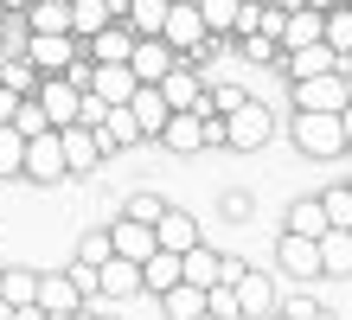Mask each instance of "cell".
<instances>
[{"label":"cell","mask_w":352,"mask_h":320,"mask_svg":"<svg viewBox=\"0 0 352 320\" xmlns=\"http://www.w3.org/2000/svg\"><path fill=\"white\" fill-rule=\"evenodd\" d=\"M295 147H301L307 160H340V154H346L340 116H327V109H295Z\"/></svg>","instance_id":"1"},{"label":"cell","mask_w":352,"mask_h":320,"mask_svg":"<svg viewBox=\"0 0 352 320\" xmlns=\"http://www.w3.org/2000/svg\"><path fill=\"white\" fill-rule=\"evenodd\" d=\"M77 58H84V39H71V32H26V64H32L38 77L71 71Z\"/></svg>","instance_id":"2"},{"label":"cell","mask_w":352,"mask_h":320,"mask_svg":"<svg viewBox=\"0 0 352 320\" xmlns=\"http://www.w3.org/2000/svg\"><path fill=\"white\" fill-rule=\"evenodd\" d=\"M276 135V122H269V109L256 96H243L231 116H224V147H237V154H256V147Z\"/></svg>","instance_id":"3"},{"label":"cell","mask_w":352,"mask_h":320,"mask_svg":"<svg viewBox=\"0 0 352 320\" xmlns=\"http://www.w3.org/2000/svg\"><path fill=\"white\" fill-rule=\"evenodd\" d=\"M19 173H26V180H38V186L71 180L65 147H58V128H45V135H26V160H19Z\"/></svg>","instance_id":"4"},{"label":"cell","mask_w":352,"mask_h":320,"mask_svg":"<svg viewBox=\"0 0 352 320\" xmlns=\"http://www.w3.org/2000/svg\"><path fill=\"white\" fill-rule=\"evenodd\" d=\"M160 39H167V45L186 58V52H199L205 45V39H212V32H205V19H199V7H192V0H167V19H160Z\"/></svg>","instance_id":"5"},{"label":"cell","mask_w":352,"mask_h":320,"mask_svg":"<svg viewBox=\"0 0 352 320\" xmlns=\"http://www.w3.org/2000/svg\"><path fill=\"white\" fill-rule=\"evenodd\" d=\"M32 103L45 109V122H52V128H71V122H77V103H84V90H77L71 77H38Z\"/></svg>","instance_id":"6"},{"label":"cell","mask_w":352,"mask_h":320,"mask_svg":"<svg viewBox=\"0 0 352 320\" xmlns=\"http://www.w3.org/2000/svg\"><path fill=\"white\" fill-rule=\"evenodd\" d=\"M295 109H327V116H340V109H346V77H340V71L301 77V83H295Z\"/></svg>","instance_id":"7"},{"label":"cell","mask_w":352,"mask_h":320,"mask_svg":"<svg viewBox=\"0 0 352 320\" xmlns=\"http://www.w3.org/2000/svg\"><path fill=\"white\" fill-rule=\"evenodd\" d=\"M179 64V52L167 45V39H135L129 45V71H135V83H160Z\"/></svg>","instance_id":"8"},{"label":"cell","mask_w":352,"mask_h":320,"mask_svg":"<svg viewBox=\"0 0 352 320\" xmlns=\"http://www.w3.org/2000/svg\"><path fill=\"white\" fill-rule=\"evenodd\" d=\"M58 147H65V167H71V173H96V160H109V154H102V141H96V128H84V122L58 128Z\"/></svg>","instance_id":"9"},{"label":"cell","mask_w":352,"mask_h":320,"mask_svg":"<svg viewBox=\"0 0 352 320\" xmlns=\"http://www.w3.org/2000/svg\"><path fill=\"white\" fill-rule=\"evenodd\" d=\"M231 288H237V308H243V320L276 314V282H269L263 269H237V275H231Z\"/></svg>","instance_id":"10"},{"label":"cell","mask_w":352,"mask_h":320,"mask_svg":"<svg viewBox=\"0 0 352 320\" xmlns=\"http://www.w3.org/2000/svg\"><path fill=\"white\" fill-rule=\"evenodd\" d=\"M109 250L129 256V263H148V256L160 250V244H154V224H141V218H129V211H122V218L109 224Z\"/></svg>","instance_id":"11"},{"label":"cell","mask_w":352,"mask_h":320,"mask_svg":"<svg viewBox=\"0 0 352 320\" xmlns=\"http://www.w3.org/2000/svg\"><path fill=\"white\" fill-rule=\"evenodd\" d=\"M154 141H167L173 154H199V147H205V109H173Z\"/></svg>","instance_id":"12"},{"label":"cell","mask_w":352,"mask_h":320,"mask_svg":"<svg viewBox=\"0 0 352 320\" xmlns=\"http://www.w3.org/2000/svg\"><path fill=\"white\" fill-rule=\"evenodd\" d=\"M32 301L45 308V314H77V308H84V288L71 282V269H58V275H38Z\"/></svg>","instance_id":"13"},{"label":"cell","mask_w":352,"mask_h":320,"mask_svg":"<svg viewBox=\"0 0 352 320\" xmlns=\"http://www.w3.org/2000/svg\"><path fill=\"white\" fill-rule=\"evenodd\" d=\"M96 295H109V301L141 295V263H129V256H102V263H96Z\"/></svg>","instance_id":"14"},{"label":"cell","mask_w":352,"mask_h":320,"mask_svg":"<svg viewBox=\"0 0 352 320\" xmlns=\"http://www.w3.org/2000/svg\"><path fill=\"white\" fill-rule=\"evenodd\" d=\"M154 90L167 96V109H205V83H199V71H186V58L154 83Z\"/></svg>","instance_id":"15"},{"label":"cell","mask_w":352,"mask_h":320,"mask_svg":"<svg viewBox=\"0 0 352 320\" xmlns=\"http://www.w3.org/2000/svg\"><path fill=\"white\" fill-rule=\"evenodd\" d=\"M84 90L96 103H129L135 96V71H129V64H90V83H84Z\"/></svg>","instance_id":"16"},{"label":"cell","mask_w":352,"mask_h":320,"mask_svg":"<svg viewBox=\"0 0 352 320\" xmlns=\"http://www.w3.org/2000/svg\"><path fill=\"white\" fill-rule=\"evenodd\" d=\"M129 116H135V128H141V141L148 135H160V128H167V96L154 90V83H135V96H129Z\"/></svg>","instance_id":"17"},{"label":"cell","mask_w":352,"mask_h":320,"mask_svg":"<svg viewBox=\"0 0 352 320\" xmlns=\"http://www.w3.org/2000/svg\"><path fill=\"white\" fill-rule=\"evenodd\" d=\"M276 256H282V269L295 275V282H314V275H320V250H314V237H295V231H282Z\"/></svg>","instance_id":"18"},{"label":"cell","mask_w":352,"mask_h":320,"mask_svg":"<svg viewBox=\"0 0 352 320\" xmlns=\"http://www.w3.org/2000/svg\"><path fill=\"white\" fill-rule=\"evenodd\" d=\"M96 141H102V154H116V147H135V141H141V128H135V116H129V103H109V109H102Z\"/></svg>","instance_id":"19"},{"label":"cell","mask_w":352,"mask_h":320,"mask_svg":"<svg viewBox=\"0 0 352 320\" xmlns=\"http://www.w3.org/2000/svg\"><path fill=\"white\" fill-rule=\"evenodd\" d=\"M154 244H160V250H192V244H199V218L167 205V211L154 218Z\"/></svg>","instance_id":"20"},{"label":"cell","mask_w":352,"mask_h":320,"mask_svg":"<svg viewBox=\"0 0 352 320\" xmlns=\"http://www.w3.org/2000/svg\"><path fill=\"white\" fill-rule=\"evenodd\" d=\"M288 58V77H320V71H340V52L327 45V39H314V45H295V52H282Z\"/></svg>","instance_id":"21"},{"label":"cell","mask_w":352,"mask_h":320,"mask_svg":"<svg viewBox=\"0 0 352 320\" xmlns=\"http://www.w3.org/2000/svg\"><path fill=\"white\" fill-rule=\"evenodd\" d=\"M314 250H320V275H352V231L327 224L314 237Z\"/></svg>","instance_id":"22"},{"label":"cell","mask_w":352,"mask_h":320,"mask_svg":"<svg viewBox=\"0 0 352 320\" xmlns=\"http://www.w3.org/2000/svg\"><path fill=\"white\" fill-rule=\"evenodd\" d=\"M218 275H224V256H218V250H205V244L179 250V282H192V288H212Z\"/></svg>","instance_id":"23"},{"label":"cell","mask_w":352,"mask_h":320,"mask_svg":"<svg viewBox=\"0 0 352 320\" xmlns=\"http://www.w3.org/2000/svg\"><path fill=\"white\" fill-rule=\"evenodd\" d=\"M84 45H90V64H129V45H135V32L109 19V26H102V32H90Z\"/></svg>","instance_id":"24"},{"label":"cell","mask_w":352,"mask_h":320,"mask_svg":"<svg viewBox=\"0 0 352 320\" xmlns=\"http://www.w3.org/2000/svg\"><path fill=\"white\" fill-rule=\"evenodd\" d=\"M160 314H167V320H199L205 314V288H192V282L160 288Z\"/></svg>","instance_id":"25"},{"label":"cell","mask_w":352,"mask_h":320,"mask_svg":"<svg viewBox=\"0 0 352 320\" xmlns=\"http://www.w3.org/2000/svg\"><path fill=\"white\" fill-rule=\"evenodd\" d=\"M26 26L32 32H71V0H32V7H26Z\"/></svg>","instance_id":"26"},{"label":"cell","mask_w":352,"mask_h":320,"mask_svg":"<svg viewBox=\"0 0 352 320\" xmlns=\"http://www.w3.org/2000/svg\"><path fill=\"white\" fill-rule=\"evenodd\" d=\"M173 282H179V250H154L148 263H141V288L160 295V288H173Z\"/></svg>","instance_id":"27"},{"label":"cell","mask_w":352,"mask_h":320,"mask_svg":"<svg viewBox=\"0 0 352 320\" xmlns=\"http://www.w3.org/2000/svg\"><path fill=\"white\" fill-rule=\"evenodd\" d=\"M109 26V0H71V39H90Z\"/></svg>","instance_id":"28"},{"label":"cell","mask_w":352,"mask_h":320,"mask_svg":"<svg viewBox=\"0 0 352 320\" xmlns=\"http://www.w3.org/2000/svg\"><path fill=\"white\" fill-rule=\"evenodd\" d=\"M282 231H295V237H320V231H327L320 199H295V205H288V224H282Z\"/></svg>","instance_id":"29"},{"label":"cell","mask_w":352,"mask_h":320,"mask_svg":"<svg viewBox=\"0 0 352 320\" xmlns=\"http://www.w3.org/2000/svg\"><path fill=\"white\" fill-rule=\"evenodd\" d=\"M160 19H167V0H129V32L135 39H160Z\"/></svg>","instance_id":"30"},{"label":"cell","mask_w":352,"mask_h":320,"mask_svg":"<svg viewBox=\"0 0 352 320\" xmlns=\"http://www.w3.org/2000/svg\"><path fill=\"white\" fill-rule=\"evenodd\" d=\"M320 39H327L333 52H352V7H346V0L320 13Z\"/></svg>","instance_id":"31"},{"label":"cell","mask_w":352,"mask_h":320,"mask_svg":"<svg viewBox=\"0 0 352 320\" xmlns=\"http://www.w3.org/2000/svg\"><path fill=\"white\" fill-rule=\"evenodd\" d=\"M19 160H26V135L13 122H0V180H19Z\"/></svg>","instance_id":"32"},{"label":"cell","mask_w":352,"mask_h":320,"mask_svg":"<svg viewBox=\"0 0 352 320\" xmlns=\"http://www.w3.org/2000/svg\"><path fill=\"white\" fill-rule=\"evenodd\" d=\"M32 288H38V269H7L0 275V301H13V308H26Z\"/></svg>","instance_id":"33"},{"label":"cell","mask_w":352,"mask_h":320,"mask_svg":"<svg viewBox=\"0 0 352 320\" xmlns=\"http://www.w3.org/2000/svg\"><path fill=\"white\" fill-rule=\"evenodd\" d=\"M0 83H7L13 96H32L38 90V71H32L26 58H0Z\"/></svg>","instance_id":"34"},{"label":"cell","mask_w":352,"mask_h":320,"mask_svg":"<svg viewBox=\"0 0 352 320\" xmlns=\"http://www.w3.org/2000/svg\"><path fill=\"white\" fill-rule=\"evenodd\" d=\"M320 211H327V224L352 231V186H327V192H320Z\"/></svg>","instance_id":"35"},{"label":"cell","mask_w":352,"mask_h":320,"mask_svg":"<svg viewBox=\"0 0 352 320\" xmlns=\"http://www.w3.org/2000/svg\"><path fill=\"white\" fill-rule=\"evenodd\" d=\"M205 314H218V320H243L237 288H231V282H212V288H205Z\"/></svg>","instance_id":"36"},{"label":"cell","mask_w":352,"mask_h":320,"mask_svg":"<svg viewBox=\"0 0 352 320\" xmlns=\"http://www.w3.org/2000/svg\"><path fill=\"white\" fill-rule=\"evenodd\" d=\"M13 128H19V135H45L52 122H45V109H38L32 96H19V109H13Z\"/></svg>","instance_id":"37"},{"label":"cell","mask_w":352,"mask_h":320,"mask_svg":"<svg viewBox=\"0 0 352 320\" xmlns=\"http://www.w3.org/2000/svg\"><path fill=\"white\" fill-rule=\"evenodd\" d=\"M102 256H116V250H109V231H84V237H77V263H90V269H96Z\"/></svg>","instance_id":"38"},{"label":"cell","mask_w":352,"mask_h":320,"mask_svg":"<svg viewBox=\"0 0 352 320\" xmlns=\"http://www.w3.org/2000/svg\"><path fill=\"white\" fill-rule=\"evenodd\" d=\"M237 103H243V90H237V83H218V90H205V116H231Z\"/></svg>","instance_id":"39"},{"label":"cell","mask_w":352,"mask_h":320,"mask_svg":"<svg viewBox=\"0 0 352 320\" xmlns=\"http://www.w3.org/2000/svg\"><path fill=\"white\" fill-rule=\"evenodd\" d=\"M160 211H167V199H160V192H135V199H129V218H141V224H154Z\"/></svg>","instance_id":"40"},{"label":"cell","mask_w":352,"mask_h":320,"mask_svg":"<svg viewBox=\"0 0 352 320\" xmlns=\"http://www.w3.org/2000/svg\"><path fill=\"white\" fill-rule=\"evenodd\" d=\"M243 58H256V64H269V58H282V45L269 32H243Z\"/></svg>","instance_id":"41"},{"label":"cell","mask_w":352,"mask_h":320,"mask_svg":"<svg viewBox=\"0 0 352 320\" xmlns=\"http://www.w3.org/2000/svg\"><path fill=\"white\" fill-rule=\"evenodd\" d=\"M320 301H314V295H288V301H276V314H288V320H307V314H314Z\"/></svg>","instance_id":"42"},{"label":"cell","mask_w":352,"mask_h":320,"mask_svg":"<svg viewBox=\"0 0 352 320\" xmlns=\"http://www.w3.org/2000/svg\"><path fill=\"white\" fill-rule=\"evenodd\" d=\"M13 109H19V96L7 90V83H0V122H13Z\"/></svg>","instance_id":"43"},{"label":"cell","mask_w":352,"mask_h":320,"mask_svg":"<svg viewBox=\"0 0 352 320\" xmlns=\"http://www.w3.org/2000/svg\"><path fill=\"white\" fill-rule=\"evenodd\" d=\"M340 135H346V154H352V103L340 109Z\"/></svg>","instance_id":"44"},{"label":"cell","mask_w":352,"mask_h":320,"mask_svg":"<svg viewBox=\"0 0 352 320\" xmlns=\"http://www.w3.org/2000/svg\"><path fill=\"white\" fill-rule=\"evenodd\" d=\"M13 320H45V308H38V301H26V308H13Z\"/></svg>","instance_id":"45"},{"label":"cell","mask_w":352,"mask_h":320,"mask_svg":"<svg viewBox=\"0 0 352 320\" xmlns=\"http://www.w3.org/2000/svg\"><path fill=\"white\" fill-rule=\"evenodd\" d=\"M0 7H7V13H26V7H32V0H0Z\"/></svg>","instance_id":"46"},{"label":"cell","mask_w":352,"mask_h":320,"mask_svg":"<svg viewBox=\"0 0 352 320\" xmlns=\"http://www.w3.org/2000/svg\"><path fill=\"white\" fill-rule=\"evenodd\" d=\"M307 320H333V314H327V308H314V314H307Z\"/></svg>","instance_id":"47"},{"label":"cell","mask_w":352,"mask_h":320,"mask_svg":"<svg viewBox=\"0 0 352 320\" xmlns=\"http://www.w3.org/2000/svg\"><path fill=\"white\" fill-rule=\"evenodd\" d=\"M340 77H346V103H352V71H340Z\"/></svg>","instance_id":"48"},{"label":"cell","mask_w":352,"mask_h":320,"mask_svg":"<svg viewBox=\"0 0 352 320\" xmlns=\"http://www.w3.org/2000/svg\"><path fill=\"white\" fill-rule=\"evenodd\" d=\"M71 320H90V314H84V308H77V314H71Z\"/></svg>","instance_id":"49"},{"label":"cell","mask_w":352,"mask_h":320,"mask_svg":"<svg viewBox=\"0 0 352 320\" xmlns=\"http://www.w3.org/2000/svg\"><path fill=\"white\" fill-rule=\"evenodd\" d=\"M45 320H71V314H45Z\"/></svg>","instance_id":"50"},{"label":"cell","mask_w":352,"mask_h":320,"mask_svg":"<svg viewBox=\"0 0 352 320\" xmlns=\"http://www.w3.org/2000/svg\"><path fill=\"white\" fill-rule=\"evenodd\" d=\"M90 320H116V314H90Z\"/></svg>","instance_id":"51"},{"label":"cell","mask_w":352,"mask_h":320,"mask_svg":"<svg viewBox=\"0 0 352 320\" xmlns=\"http://www.w3.org/2000/svg\"><path fill=\"white\" fill-rule=\"evenodd\" d=\"M263 320H288V314H263Z\"/></svg>","instance_id":"52"},{"label":"cell","mask_w":352,"mask_h":320,"mask_svg":"<svg viewBox=\"0 0 352 320\" xmlns=\"http://www.w3.org/2000/svg\"><path fill=\"white\" fill-rule=\"evenodd\" d=\"M0 58H7V39H0Z\"/></svg>","instance_id":"53"},{"label":"cell","mask_w":352,"mask_h":320,"mask_svg":"<svg viewBox=\"0 0 352 320\" xmlns=\"http://www.w3.org/2000/svg\"><path fill=\"white\" fill-rule=\"evenodd\" d=\"M0 26H7V7H0Z\"/></svg>","instance_id":"54"},{"label":"cell","mask_w":352,"mask_h":320,"mask_svg":"<svg viewBox=\"0 0 352 320\" xmlns=\"http://www.w3.org/2000/svg\"><path fill=\"white\" fill-rule=\"evenodd\" d=\"M199 320H218V314H199Z\"/></svg>","instance_id":"55"},{"label":"cell","mask_w":352,"mask_h":320,"mask_svg":"<svg viewBox=\"0 0 352 320\" xmlns=\"http://www.w3.org/2000/svg\"><path fill=\"white\" fill-rule=\"evenodd\" d=\"M0 275H7V269H0Z\"/></svg>","instance_id":"56"},{"label":"cell","mask_w":352,"mask_h":320,"mask_svg":"<svg viewBox=\"0 0 352 320\" xmlns=\"http://www.w3.org/2000/svg\"><path fill=\"white\" fill-rule=\"evenodd\" d=\"M346 7H352V0H346Z\"/></svg>","instance_id":"57"}]
</instances>
